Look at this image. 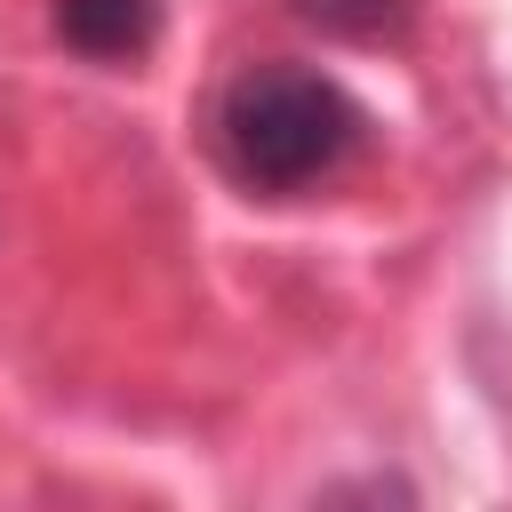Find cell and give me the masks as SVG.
<instances>
[{
  "mask_svg": "<svg viewBox=\"0 0 512 512\" xmlns=\"http://www.w3.org/2000/svg\"><path fill=\"white\" fill-rule=\"evenodd\" d=\"M368 112L312 64H248L216 96V160L248 192H304L336 176Z\"/></svg>",
  "mask_w": 512,
  "mask_h": 512,
  "instance_id": "1",
  "label": "cell"
},
{
  "mask_svg": "<svg viewBox=\"0 0 512 512\" xmlns=\"http://www.w3.org/2000/svg\"><path fill=\"white\" fill-rule=\"evenodd\" d=\"M56 40L88 64H136L160 40V0H56Z\"/></svg>",
  "mask_w": 512,
  "mask_h": 512,
  "instance_id": "2",
  "label": "cell"
},
{
  "mask_svg": "<svg viewBox=\"0 0 512 512\" xmlns=\"http://www.w3.org/2000/svg\"><path fill=\"white\" fill-rule=\"evenodd\" d=\"M408 8L416 0H296V16L336 32V40H384V32L408 24Z\"/></svg>",
  "mask_w": 512,
  "mask_h": 512,
  "instance_id": "3",
  "label": "cell"
},
{
  "mask_svg": "<svg viewBox=\"0 0 512 512\" xmlns=\"http://www.w3.org/2000/svg\"><path fill=\"white\" fill-rule=\"evenodd\" d=\"M312 512H416V504H408L400 480H344V488H328Z\"/></svg>",
  "mask_w": 512,
  "mask_h": 512,
  "instance_id": "4",
  "label": "cell"
}]
</instances>
